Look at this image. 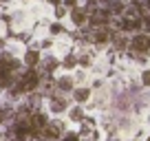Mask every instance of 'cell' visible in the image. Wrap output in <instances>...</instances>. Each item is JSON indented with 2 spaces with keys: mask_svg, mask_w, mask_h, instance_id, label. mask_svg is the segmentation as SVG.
Wrapping results in <instances>:
<instances>
[{
  "mask_svg": "<svg viewBox=\"0 0 150 141\" xmlns=\"http://www.w3.org/2000/svg\"><path fill=\"white\" fill-rule=\"evenodd\" d=\"M135 44H137L139 49H146V47H148V38H146V35H137V38H135Z\"/></svg>",
  "mask_w": 150,
  "mask_h": 141,
  "instance_id": "cell-1",
  "label": "cell"
},
{
  "mask_svg": "<svg viewBox=\"0 0 150 141\" xmlns=\"http://www.w3.org/2000/svg\"><path fill=\"white\" fill-rule=\"evenodd\" d=\"M73 20L75 24H82L84 22V11H73Z\"/></svg>",
  "mask_w": 150,
  "mask_h": 141,
  "instance_id": "cell-2",
  "label": "cell"
},
{
  "mask_svg": "<svg viewBox=\"0 0 150 141\" xmlns=\"http://www.w3.org/2000/svg\"><path fill=\"white\" fill-rule=\"evenodd\" d=\"M35 60H38V55H35V53H27V62H29V64H33Z\"/></svg>",
  "mask_w": 150,
  "mask_h": 141,
  "instance_id": "cell-3",
  "label": "cell"
},
{
  "mask_svg": "<svg viewBox=\"0 0 150 141\" xmlns=\"http://www.w3.org/2000/svg\"><path fill=\"white\" fill-rule=\"evenodd\" d=\"M86 95H88L86 90H77V99H80V102H82V99H86Z\"/></svg>",
  "mask_w": 150,
  "mask_h": 141,
  "instance_id": "cell-4",
  "label": "cell"
},
{
  "mask_svg": "<svg viewBox=\"0 0 150 141\" xmlns=\"http://www.w3.org/2000/svg\"><path fill=\"white\" fill-rule=\"evenodd\" d=\"M144 82H146V84H150V73H146V75H144Z\"/></svg>",
  "mask_w": 150,
  "mask_h": 141,
  "instance_id": "cell-5",
  "label": "cell"
},
{
  "mask_svg": "<svg viewBox=\"0 0 150 141\" xmlns=\"http://www.w3.org/2000/svg\"><path fill=\"white\" fill-rule=\"evenodd\" d=\"M66 141H77V137H75V135H69V137H66Z\"/></svg>",
  "mask_w": 150,
  "mask_h": 141,
  "instance_id": "cell-6",
  "label": "cell"
},
{
  "mask_svg": "<svg viewBox=\"0 0 150 141\" xmlns=\"http://www.w3.org/2000/svg\"><path fill=\"white\" fill-rule=\"evenodd\" d=\"M139 2H146V0H139Z\"/></svg>",
  "mask_w": 150,
  "mask_h": 141,
  "instance_id": "cell-7",
  "label": "cell"
}]
</instances>
